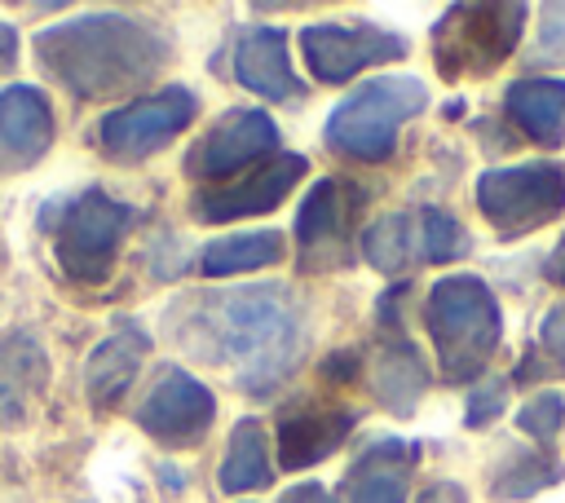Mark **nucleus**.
I'll list each match as a JSON object with an SVG mask.
<instances>
[{
  "instance_id": "obj_2",
  "label": "nucleus",
  "mask_w": 565,
  "mask_h": 503,
  "mask_svg": "<svg viewBox=\"0 0 565 503\" xmlns=\"http://www.w3.org/2000/svg\"><path fill=\"white\" fill-rule=\"evenodd\" d=\"M172 57V35L150 18L84 13L35 31V62L75 97H119L154 79Z\"/></svg>"
},
{
  "instance_id": "obj_16",
  "label": "nucleus",
  "mask_w": 565,
  "mask_h": 503,
  "mask_svg": "<svg viewBox=\"0 0 565 503\" xmlns=\"http://www.w3.org/2000/svg\"><path fill=\"white\" fill-rule=\"evenodd\" d=\"M358 415L344 406H291L278 419V463L282 468H309L318 459H327L349 432H353Z\"/></svg>"
},
{
  "instance_id": "obj_6",
  "label": "nucleus",
  "mask_w": 565,
  "mask_h": 503,
  "mask_svg": "<svg viewBox=\"0 0 565 503\" xmlns=\"http://www.w3.org/2000/svg\"><path fill=\"white\" fill-rule=\"evenodd\" d=\"M525 31V4H455L433 26L437 71L446 79L490 75L503 57H512Z\"/></svg>"
},
{
  "instance_id": "obj_3",
  "label": "nucleus",
  "mask_w": 565,
  "mask_h": 503,
  "mask_svg": "<svg viewBox=\"0 0 565 503\" xmlns=\"http://www.w3.org/2000/svg\"><path fill=\"white\" fill-rule=\"evenodd\" d=\"M424 327L437 349V366L446 379H481L490 366L499 340H503V313L494 291L477 274H446L428 287L424 300Z\"/></svg>"
},
{
  "instance_id": "obj_4",
  "label": "nucleus",
  "mask_w": 565,
  "mask_h": 503,
  "mask_svg": "<svg viewBox=\"0 0 565 503\" xmlns=\"http://www.w3.org/2000/svg\"><path fill=\"white\" fill-rule=\"evenodd\" d=\"M44 229L53 234V252L66 278L75 282H102L128 238V229L141 221V207L119 203L102 190H84L75 199H62L40 212Z\"/></svg>"
},
{
  "instance_id": "obj_31",
  "label": "nucleus",
  "mask_w": 565,
  "mask_h": 503,
  "mask_svg": "<svg viewBox=\"0 0 565 503\" xmlns=\"http://www.w3.org/2000/svg\"><path fill=\"white\" fill-rule=\"evenodd\" d=\"M419 503H468V494H463L459 481H433V485L419 494Z\"/></svg>"
},
{
  "instance_id": "obj_12",
  "label": "nucleus",
  "mask_w": 565,
  "mask_h": 503,
  "mask_svg": "<svg viewBox=\"0 0 565 503\" xmlns=\"http://www.w3.org/2000/svg\"><path fill=\"white\" fill-rule=\"evenodd\" d=\"M212 415H216V397L203 379L185 375V371H163L159 384L141 397L137 406V424L168 441V446H190L199 441L207 428H212Z\"/></svg>"
},
{
  "instance_id": "obj_34",
  "label": "nucleus",
  "mask_w": 565,
  "mask_h": 503,
  "mask_svg": "<svg viewBox=\"0 0 565 503\" xmlns=\"http://www.w3.org/2000/svg\"><path fill=\"white\" fill-rule=\"evenodd\" d=\"M18 62V31L9 22H0V71H9Z\"/></svg>"
},
{
  "instance_id": "obj_27",
  "label": "nucleus",
  "mask_w": 565,
  "mask_h": 503,
  "mask_svg": "<svg viewBox=\"0 0 565 503\" xmlns=\"http://www.w3.org/2000/svg\"><path fill=\"white\" fill-rule=\"evenodd\" d=\"M561 424H565V397H561L556 388L534 393V397L516 410V428H521L525 437H534L539 446H547V441L561 432Z\"/></svg>"
},
{
  "instance_id": "obj_14",
  "label": "nucleus",
  "mask_w": 565,
  "mask_h": 503,
  "mask_svg": "<svg viewBox=\"0 0 565 503\" xmlns=\"http://www.w3.org/2000/svg\"><path fill=\"white\" fill-rule=\"evenodd\" d=\"M53 146V106L31 84L0 88V172H22Z\"/></svg>"
},
{
  "instance_id": "obj_20",
  "label": "nucleus",
  "mask_w": 565,
  "mask_h": 503,
  "mask_svg": "<svg viewBox=\"0 0 565 503\" xmlns=\"http://www.w3.org/2000/svg\"><path fill=\"white\" fill-rule=\"evenodd\" d=\"M503 110L530 141L539 146L565 141V79H552V75L516 79L503 93Z\"/></svg>"
},
{
  "instance_id": "obj_23",
  "label": "nucleus",
  "mask_w": 565,
  "mask_h": 503,
  "mask_svg": "<svg viewBox=\"0 0 565 503\" xmlns=\"http://www.w3.org/2000/svg\"><path fill=\"white\" fill-rule=\"evenodd\" d=\"M561 477H565V468H561V459H556L547 446H516V450H508V454L494 463V472H490V494L516 503V499H530V494L556 485Z\"/></svg>"
},
{
  "instance_id": "obj_29",
  "label": "nucleus",
  "mask_w": 565,
  "mask_h": 503,
  "mask_svg": "<svg viewBox=\"0 0 565 503\" xmlns=\"http://www.w3.org/2000/svg\"><path fill=\"white\" fill-rule=\"evenodd\" d=\"M539 53H543L547 62H561V66H565V4H543Z\"/></svg>"
},
{
  "instance_id": "obj_10",
  "label": "nucleus",
  "mask_w": 565,
  "mask_h": 503,
  "mask_svg": "<svg viewBox=\"0 0 565 503\" xmlns=\"http://www.w3.org/2000/svg\"><path fill=\"white\" fill-rule=\"evenodd\" d=\"M362 207V190L344 185L335 176H322L300 212H296V243H300V265L305 269H335L349 260L353 243H349V225Z\"/></svg>"
},
{
  "instance_id": "obj_22",
  "label": "nucleus",
  "mask_w": 565,
  "mask_h": 503,
  "mask_svg": "<svg viewBox=\"0 0 565 503\" xmlns=\"http://www.w3.org/2000/svg\"><path fill=\"white\" fill-rule=\"evenodd\" d=\"M282 260V234L278 229H247V234H225L212 238L199 256V269L207 278H230L243 269H265Z\"/></svg>"
},
{
  "instance_id": "obj_30",
  "label": "nucleus",
  "mask_w": 565,
  "mask_h": 503,
  "mask_svg": "<svg viewBox=\"0 0 565 503\" xmlns=\"http://www.w3.org/2000/svg\"><path fill=\"white\" fill-rule=\"evenodd\" d=\"M539 349H543V357H552V366L565 371V304H556V309L543 313V322H539Z\"/></svg>"
},
{
  "instance_id": "obj_21",
  "label": "nucleus",
  "mask_w": 565,
  "mask_h": 503,
  "mask_svg": "<svg viewBox=\"0 0 565 503\" xmlns=\"http://www.w3.org/2000/svg\"><path fill=\"white\" fill-rule=\"evenodd\" d=\"M44 349L35 335L0 340V424H22L31 393L44 384Z\"/></svg>"
},
{
  "instance_id": "obj_32",
  "label": "nucleus",
  "mask_w": 565,
  "mask_h": 503,
  "mask_svg": "<svg viewBox=\"0 0 565 503\" xmlns=\"http://www.w3.org/2000/svg\"><path fill=\"white\" fill-rule=\"evenodd\" d=\"M282 503H335L318 481H309V485H291V490H282Z\"/></svg>"
},
{
  "instance_id": "obj_5",
  "label": "nucleus",
  "mask_w": 565,
  "mask_h": 503,
  "mask_svg": "<svg viewBox=\"0 0 565 503\" xmlns=\"http://www.w3.org/2000/svg\"><path fill=\"white\" fill-rule=\"evenodd\" d=\"M428 106V88L415 75H380L358 84L327 119V146L344 159L380 163L397 146V128Z\"/></svg>"
},
{
  "instance_id": "obj_8",
  "label": "nucleus",
  "mask_w": 565,
  "mask_h": 503,
  "mask_svg": "<svg viewBox=\"0 0 565 503\" xmlns=\"http://www.w3.org/2000/svg\"><path fill=\"white\" fill-rule=\"evenodd\" d=\"M199 115V97L190 88H163L150 97H137L119 110H110L97 128H102V150L119 163H137L154 150H163L190 119Z\"/></svg>"
},
{
  "instance_id": "obj_9",
  "label": "nucleus",
  "mask_w": 565,
  "mask_h": 503,
  "mask_svg": "<svg viewBox=\"0 0 565 503\" xmlns=\"http://www.w3.org/2000/svg\"><path fill=\"white\" fill-rule=\"evenodd\" d=\"M300 49L309 57V71L322 84H344L358 71L375 62H393L406 53V40L397 31H384L375 22H318L300 31Z\"/></svg>"
},
{
  "instance_id": "obj_18",
  "label": "nucleus",
  "mask_w": 565,
  "mask_h": 503,
  "mask_svg": "<svg viewBox=\"0 0 565 503\" xmlns=\"http://www.w3.org/2000/svg\"><path fill=\"white\" fill-rule=\"evenodd\" d=\"M234 75L252 93H265L274 101L305 93V84L291 71V57H287V35L278 26H247L238 35V44H234Z\"/></svg>"
},
{
  "instance_id": "obj_28",
  "label": "nucleus",
  "mask_w": 565,
  "mask_h": 503,
  "mask_svg": "<svg viewBox=\"0 0 565 503\" xmlns=\"http://www.w3.org/2000/svg\"><path fill=\"white\" fill-rule=\"evenodd\" d=\"M503 406H508V379H503V375L477 379V388L468 393V415H463V424H468V428H486V424H494V419L503 415Z\"/></svg>"
},
{
  "instance_id": "obj_19",
  "label": "nucleus",
  "mask_w": 565,
  "mask_h": 503,
  "mask_svg": "<svg viewBox=\"0 0 565 503\" xmlns=\"http://www.w3.org/2000/svg\"><path fill=\"white\" fill-rule=\"evenodd\" d=\"M384 327H388V335L380 340V353L371 366V388L393 415H411L428 388V366L397 322H384Z\"/></svg>"
},
{
  "instance_id": "obj_1",
  "label": "nucleus",
  "mask_w": 565,
  "mask_h": 503,
  "mask_svg": "<svg viewBox=\"0 0 565 503\" xmlns=\"http://www.w3.org/2000/svg\"><path fill=\"white\" fill-rule=\"evenodd\" d=\"M168 327L190 357L225 366L252 397H269L305 353V309L282 282L185 296Z\"/></svg>"
},
{
  "instance_id": "obj_24",
  "label": "nucleus",
  "mask_w": 565,
  "mask_h": 503,
  "mask_svg": "<svg viewBox=\"0 0 565 503\" xmlns=\"http://www.w3.org/2000/svg\"><path fill=\"white\" fill-rule=\"evenodd\" d=\"M269 485V441L260 419H238L230 432V450L221 463V490L238 494V490H260Z\"/></svg>"
},
{
  "instance_id": "obj_7",
  "label": "nucleus",
  "mask_w": 565,
  "mask_h": 503,
  "mask_svg": "<svg viewBox=\"0 0 565 503\" xmlns=\"http://www.w3.org/2000/svg\"><path fill=\"white\" fill-rule=\"evenodd\" d=\"M477 207L503 238H521L565 212V168L547 159L490 168L477 176Z\"/></svg>"
},
{
  "instance_id": "obj_17",
  "label": "nucleus",
  "mask_w": 565,
  "mask_h": 503,
  "mask_svg": "<svg viewBox=\"0 0 565 503\" xmlns=\"http://www.w3.org/2000/svg\"><path fill=\"white\" fill-rule=\"evenodd\" d=\"M415 459H419L415 441L384 437V441L362 446V454L353 459L344 477V499L349 503H406Z\"/></svg>"
},
{
  "instance_id": "obj_11",
  "label": "nucleus",
  "mask_w": 565,
  "mask_h": 503,
  "mask_svg": "<svg viewBox=\"0 0 565 503\" xmlns=\"http://www.w3.org/2000/svg\"><path fill=\"white\" fill-rule=\"evenodd\" d=\"M278 150V128L265 110H230L221 115L185 154V172L199 181H230L247 163Z\"/></svg>"
},
{
  "instance_id": "obj_26",
  "label": "nucleus",
  "mask_w": 565,
  "mask_h": 503,
  "mask_svg": "<svg viewBox=\"0 0 565 503\" xmlns=\"http://www.w3.org/2000/svg\"><path fill=\"white\" fill-rule=\"evenodd\" d=\"M415 225H419V260H433V265H446V260H459L468 252V234L463 225L441 212V207H419L415 212Z\"/></svg>"
},
{
  "instance_id": "obj_15",
  "label": "nucleus",
  "mask_w": 565,
  "mask_h": 503,
  "mask_svg": "<svg viewBox=\"0 0 565 503\" xmlns=\"http://www.w3.org/2000/svg\"><path fill=\"white\" fill-rule=\"evenodd\" d=\"M150 353V335L141 322L132 318H115L110 335L88 353V366H84V388H88V402L97 410H110L137 379V366L141 357Z\"/></svg>"
},
{
  "instance_id": "obj_25",
  "label": "nucleus",
  "mask_w": 565,
  "mask_h": 503,
  "mask_svg": "<svg viewBox=\"0 0 565 503\" xmlns=\"http://www.w3.org/2000/svg\"><path fill=\"white\" fill-rule=\"evenodd\" d=\"M362 252H366V260L375 269L402 274L411 260H419V225H415V212H388L375 225H366Z\"/></svg>"
},
{
  "instance_id": "obj_13",
  "label": "nucleus",
  "mask_w": 565,
  "mask_h": 503,
  "mask_svg": "<svg viewBox=\"0 0 565 503\" xmlns=\"http://www.w3.org/2000/svg\"><path fill=\"white\" fill-rule=\"evenodd\" d=\"M305 176V159L300 154H278L260 168H252V176L234 181V185H212L203 194H194V216L199 221H243V216H260L269 207L282 203V194Z\"/></svg>"
},
{
  "instance_id": "obj_33",
  "label": "nucleus",
  "mask_w": 565,
  "mask_h": 503,
  "mask_svg": "<svg viewBox=\"0 0 565 503\" xmlns=\"http://www.w3.org/2000/svg\"><path fill=\"white\" fill-rule=\"evenodd\" d=\"M543 274H547V282H556V287H565V234H561V243L552 247V256H547V265H543Z\"/></svg>"
}]
</instances>
